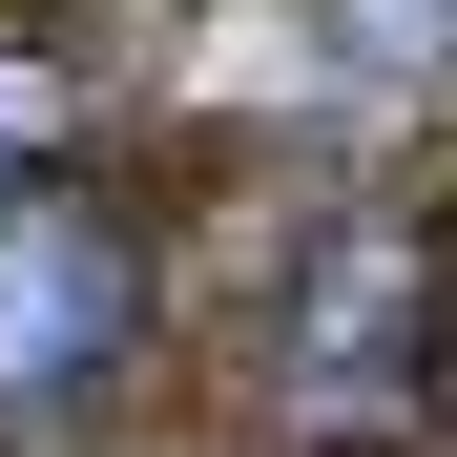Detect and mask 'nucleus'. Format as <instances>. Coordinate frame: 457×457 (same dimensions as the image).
I'll list each match as a JSON object with an SVG mask.
<instances>
[{"label": "nucleus", "mask_w": 457, "mask_h": 457, "mask_svg": "<svg viewBox=\"0 0 457 457\" xmlns=\"http://www.w3.org/2000/svg\"><path fill=\"white\" fill-rule=\"evenodd\" d=\"M104 312H125V250H84L62 208H21V228H0V395H42V374H62V333H104Z\"/></svg>", "instance_id": "obj_1"}]
</instances>
